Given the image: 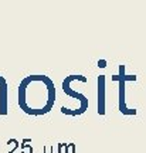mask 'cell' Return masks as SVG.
Wrapping results in <instances>:
<instances>
[{
    "instance_id": "obj_1",
    "label": "cell",
    "mask_w": 146,
    "mask_h": 153,
    "mask_svg": "<svg viewBox=\"0 0 146 153\" xmlns=\"http://www.w3.org/2000/svg\"><path fill=\"white\" fill-rule=\"evenodd\" d=\"M55 102L54 82L45 75L26 76L19 87V105L28 115H44Z\"/></svg>"
},
{
    "instance_id": "obj_2",
    "label": "cell",
    "mask_w": 146,
    "mask_h": 153,
    "mask_svg": "<svg viewBox=\"0 0 146 153\" xmlns=\"http://www.w3.org/2000/svg\"><path fill=\"white\" fill-rule=\"evenodd\" d=\"M112 81L119 82V112L124 115H136V109L126 106V99H125V84L126 81H136V75H125V65H119V72L112 76Z\"/></svg>"
},
{
    "instance_id": "obj_3",
    "label": "cell",
    "mask_w": 146,
    "mask_h": 153,
    "mask_svg": "<svg viewBox=\"0 0 146 153\" xmlns=\"http://www.w3.org/2000/svg\"><path fill=\"white\" fill-rule=\"evenodd\" d=\"M72 81H81V82H87V76L84 75H70L67 76L64 81H63V91H64L67 95H70V97H72V98H77L78 101H80V104H81V115L85 112V111L88 109V99L85 95H82V94L77 92V91H74L72 88H71V82Z\"/></svg>"
},
{
    "instance_id": "obj_4",
    "label": "cell",
    "mask_w": 146,
    "mask_h": 153,
    "mask_svg": "<svg viewBox=\"0 0 146 153\" xmlns=\"http://www.w3.org/2000/svg\"><path fill=\"white\" fill-rule=\"evenodd\" d=\"M98 114L105 115V75H98Z\"/></svg>"
},
{
    "instance_id": "obj_5",
    "label": "cell",
    "mask_w": 146,
    "mask_h": 153,
    "mask_svg": "<svg viewBox=\"0 0 146 153\" xmlns=\"http://www.w3.org/2000/svg\"><path fill=\"white\" fill-rule=\"evenodd\" d=\"M98 67L99 68H105L107 67V60H99L98 61Z\"/></svg>"
},
{
    "instance_id": "obj_6",
    "label": "cell",
    "mask_w": 146,
    "mask_h": 153,
    "mask_svg": "<svg viewBox=\"0 0 146 153\" xmlns=\"http://www.w3.org/2000/svg\"><path fill=\"white\" fill-rule=\"evenodd\" d=\"M23 148H24V153H33L31 148H26V146H23Z\"/></svg>"
}]
</instances>
